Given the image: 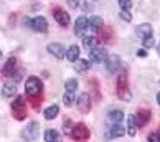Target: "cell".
Wrapping results in <instances>:
<instances>
[{
    "mask_svg": "<svg viewBox=\"0 0 160 142\" xmlns=\"http://www.w3.org/2000/svg\"><path fill=\"white\" fill-rule=\"evenodd\" d=\"M0 60H2V51H0Z\"/></svg>",
    "mask_w": 160,
    "mask_h": 142,
    "instance_id": "37",
    "label": "cell"
},
{
    "mask_svg": "<svg viewBox=\"0 0 160 142\" xmlns=\"http://www.w3.org/2000/svg\"><path fill=\"white\" fill-rule=\"evenodd\" d=\"M153 45H155V40H153V37H147V38H144V40H142V46H144L145 50L152 48Z\"/></svg>",
    "mask_w": 160,
    "mask_h": 142,
    "instance_id": "28",
    "label": "cell"
},
{
    "mask_svg": "<svg viewBox=\"0 0 160 142\" xmlns=\"http://www.w3.org/2000/svg\"><path fill=\"white\" fill-rule=\"evenodd\" d=\"M46 50H48L50 55H53L55 58H58V60H63V58H64V53H66V50H64L63 45H60V43H50Z\"/></svg>",
    "mask_w": 160,
    "mask_h": 142,
    "instance_id": "12",
    "label": "cell"
},
{
    "mask_svg": "<svg viewBox=\"0 0 160 142\" xmlns=\"http://www.w3.org/2000/svg\"><path fill=\"white\" fill-rule=\"evenodd\" d=\"M89 66H91V61H88V60H76L74 61V68H76V71H88L89 69Z\"/></svg>",
    "mask_w": 160,
    "mask_h": 142,
    "instance_id": "23",
    "label": "cell"
},
{
    "mask_svg": "<svg viewBox=\"0 0 160 142\" xmlns=\"http://www.w3.org/2000/svg\"><path fill=\"white\" fill-rule=\"evenodd\" d=\"M121 18L124 22H130V20H132V17H130V13L127 10H121Z\"/></svg>",
    "mask_w": 160,
    "mask_h": 142,
    "instance_id": "31",
    "label": "cell"
},
{
    "mask_svg": "<svg viewBox=\"0 0 160 142\" xmlns=\"http://www.w3.org/2000/svg\"><path fill=\"white\" fill-rule=\"evenodd\" d=\"M45 119H55V117L60 114V106L58 104H53V106H48V108L45 109Z\"/></svg>",
    "mask_w": 160,
    "mask_h": 142,
    "instance_id": "20",
    "label": "cell"
},
{
    "mask_svg": "<svg viewBox=\"0 0 160 142\" xmlns=\"http://www.w3.org/2000/svg\"><path fill=\"white\" fill-rule=\"evenodd\" d=\"M88 23H89V28L92 32H99L101 28H102V17L99 15H92L88 18Z\"/></svg>",
    "mask_w": 160,
    "mask_h": 142,
    "instance_id": "16",
    "label": "cell"
},
{
    "mask_svg": "<svg viewBox=\"0 0 160 142\" xmlns=\"http://www.w3.org/2000/svg\"><path fill=\"white\" fill-rule=\"evenodd\" d=\"M64 60H68L71 63H74L76 60H79V46L78 45H71L64 53Z\"/></svg>",
    "mask_w": 160,
    "mask_h": 142,
    "instance_id": "14",
    "label": "cell"
},
{
    "mask_svg": "<svg viewBox=\"0 0 160 142\" xmlns=\"http://www.w3.org/2000/svg\"><path fill=\"white\" fill-rule=\"evenodd\" d=\"M25 91L30 98L38 96V94L43 93V83H41V79L37 78V76H30L25 83Z\"/></svg>",
    "mask_w": 160,
    "mask_h": 142,
    "instance_id": "1",
    "label": "cell"
},
{
    "mask_svg": "<svg viewBox=\"0 0 160 142\" xmlns=\"http://www.w3.org/2000/svg\"><path fill=\"white\" fill-rule=\"evenodd\" d=\"M15 93H17V84H15V83H5V84L2 86V94L5 98L13 96Z\"/></svg>",
    "mask_w": 160,
    "mask_h": 142,
    "instance_id": "21",
    "label": "cell"
},
{
    "mask_svg": "<svg viewBox=\"0 0 160 142\" xmlns=\"http://www.w3.org/2000/svg\"><path fill=\"white\" fill-rule=\"evenodd\" d=\"M149 142H160V135H158V132H152V134L149 135Z\"/></svg>",
    "mask_w": 160,
    "mask_h": 142,
    "instance_id": "32",
    "label": "cell"
},
{
    "mask_svg": "<svg viewBox=\"0 0 160 142\" xmlns=\"http://www.w3.org/2000/svg\"><path fill=\"white\" fill-rule=\"evenodd\" d=\"M25 25H28L32 30L38 32V33H45L48 30V22L45 17H33L30 20H25Z\"/></svg>",
    "mask_w": 160,
    "mask_h": 142,
    "instance_id": "3",
    "label": "cell"
},
{
    "mask_svg": "<svg viewBox=\"0 0 160 142\" xmlns=\"http://www.w3.org/2000/svg\"><path fill=\"white\" fill-rule=\"evenodd\" d=\"M12 109H13L15 119L23 121L27 117V99L23 98V96H17L13 104H12Z\"/></svg>",
    "mask_w": 160,
    "mask_h": 142,
    "instance_id": "2",
    "label": "cell"
},
{
    "mask_svg": "<svg viewBox=\"0 0 160 142\" xmlns=\"http://www.w3.org/2000/svg\"><path fill=\"white\" fill-rule=\"evenodd\" d=\"M63 131H64V134H71V121L69 119H64V126H63Z\"/></svg>",
    "mask_w": 160,
    "mask_h": 142,
    "instance_id": "30",
    "label": "cell"
},
{
    "mask_svg": "<svg viewBox=\"0 0 160 142\" xmlns=\"http://www.w3.org/2000/svg\"><path fill=\"white\" fill-rule=\"evenodd\" d=\"M124 127L122 124H112V126L106 131V139H117V137H122L124 135Z\"/></svg>",
    "mask_w": 160,
    "mask_h": 142,
    "instance_id": "11",
    "label": "cell"
},
{
    "mask_svg": "<svg viewBox=\"0 0 160 142\" xmlns=\"http://www.w3.org/2000/svg\"><path fill=\"white\" fill-rule=\"evenodd\" d=\"M15 66H17V60L15 58H10V60L5 63V66L2 69L3 76H13V71H15Z\"/></svg>",
    "mask_w": 160,
    "mask_h": 142,
    "instance_id": "18",
    "label": "cell"
},
{
    "mask_svg": "<svg viewBox=\"0 0 160 142\" xmlns=\"http://www.w3.org/2000/svg\"><path fill=\"white\" fill-rule=\"evenodd\" d=\"M157 53H158V56H160V43L157 45Z\"/></svg>",
    "mask_w": 160,
    "mask_h": 142,
    "instance_id": "35",
    "label": "cell"
},
{
    "mask_svg": "<svg viewBox=\"0 0 160 142\" xmlns=\"http://www.w3.org/2000/svg\"><path fill=\"white\" fill-rule=\"evenodd\" d=\"M76 99H78V108H79V111L82 112V114H88V112H89V109H91V96H89L88 93H82L81 96H78Z\"/></svg>",
    "mask_w": 160,
    "mask_h": 142,
    "instance_id": "8",
    "label": "cell"
},
{
    "mask_svg": "<svg viewBox=\"0 0 160 142\" xmlns=\"http://www.w3.org/2000/svg\"><path fill=\"white\" fill-rule=\"evenodd\" d=\"M82 43H84V46L86 48H96V46L99 45V40L96 38V37H84L82 38Z\"/></svg>",
    "mask_w": 160,
    "mask_h": 142,
    "instance_id": "24",
    "label": "cell"
},
{
    "mask_svg": "<svg viewBox=\"0 0 160 142\" xmlns=\"http://www.w3.org/2000/svg\"><path fill=\"white\" fill-rule=\"evenodd\" d=\"M157 103H158V104H160V93H158V94H157Z\"/></svg>",
    "mask_w": 160,
    "mask_h": 142,
    "instance_id": "36",
    "label": "cell"
},
{
    "mask_svg": "<svg viewBox=\"0 0 160 142\" xmlns=\"http://www.w3.org/2000/svg\"><path fill=\"white\" fill-rule=\"evenodd\" d=\"M117 89H127V73H124L119 76V81H117Z\"/></svg>",
    "mask_w": 160,
    "mask_h": 142,
    "instance_id": "26",
    "label": "cell"
},
{
    "mask_svg": "<svg viewBox=\"0 0 160 142\" xmlns=\"http://www.w3.org/2000/svg\"><path fill=\"white\" fill-rule=\"evenodd\" d=\"M88 28H89V23H88V17H84V15H81L78 20H76V23H74V35L76 37H82L84 38L86 37V32H88Z\"/></svg>",
    "mask_w": 160,
    "mask_h": 142,
    "instance_id": "7",
    "label": "cell"
},
{
    "mask_svg": "<svg viewBox=\"0 0 160 142\" xmlns=\"http://www.w3.org/2000/svg\"><path fill=\"white\" fill-rule=\"evenodd\" d=\"M64 88H66V91H69V93H74L76 89H78V81H76L74 78L66 79V83H64Z\"/></svg>",
    "mask_w": 160,
    "mask_h": 142,
    "instance_id": "25",
    "label": "cell"
},
{
    "mask_svg": "<svg viewBox=\"0 0 160 142\" xmlns=\"http://www.w3.org/2000/svg\"><path fill=\"white\" fill-rule=\"evenodd\" d=\"M137 121H135V116L130 114L127 116V134L130 137H135V134H137Z\"/></svg>",
    "mask_w": 160,
    "mask_h": 142,
    "instance_id": "15",
    "label": "cell"
},
{
    "mask_svg": "<svg viewBox=\"0 0 160 142\" xmlns=\"http://www.w3.org/2000/svg\"><path fill=\"white\" fill-rule=\"evenodd\" d=\"M53 15H55V20L58 22V25H61V27H68L69 25L71 17H69L68 12H64L61 8H56V10H53Z\"/></svg>",
    "mask_w": 160,
    "mask_h": 142,
    "instance_id": "9",
    "label": "cell"
},
{
    "mask_svg": "<svg viewBox=\"0 0 160 142\" xmlns=\"http://www.w3.org/2000/svg\"><path fill=\"white\" fill-rule=\"evenodd\" d=\"M108 60V51L104 48H101V46H96V48H92L91 53H89V61L94 63V64H99V63H104Z\"/></svg>",
    "mask_w": 160,
    "mask_h": 142,
    "instance_id": "6",
    "label": "cell"
},
{
    "mask_svg": "<svg viewBox=\"0 0 160 142\" xmlns=\"http://www.w3.org/2000/svg\"><path fill=\"white\" fill-rule=\"evenodd\" d=\"M137 55H139V56H145V55H147V51H145V50H139Z\"/></svg>",
    "mask_w": 160,
    "mask_h": 142,
    "instance_id": "34",
    "label": "cell"
},
{
    "mask_svg": "<svg viewBox=\"0 0 160 142\" xmlns=\"http://www.w3.org/2000/svg\"><path fill=\"white\" fill-rule=\"evenodd\" d=\"M158 84H160V83H158Z\"/></svg>",
    "mask_w": 160,
    "mask_h": 142,
    "instance_id": "38",
    "label": "cell"
},
{
    "mask_svg": "<svg viewBox=\"0 0 160 142\" xmlns=\"http://www.w3.org/2000/svg\"><path fill=\"white\" fill-rule=\"evenodd\" d=\"M137 35L144 40V38H147V37H152V25L150 23H142V25H139L137 27Z\"/></svg>",
    "mask_w": 160,
    "mask_h": 142,
    "instance_id": "17",
    "label": "cell"
},
{
    "mask_svg": "<svg viewBox=\"0 0 160 142\" xmlns=\"http://www.w3.org/2000/svg\"><path fill=\"white\" fill-rule=\"evenodd\" d=\"M106 69H108V73H116V71L121 69V58L112 55V56H108V60H106Z\"/></svg>",
    "mask_w": 160,
    "mask_h": 142,
    "instance_id": "10",
    "label": "cell"
},
{
    "mask_svg": "<svg viewBox=\"0 0 160 142\" xmlns=\"http://www.w3.org/2000/svg\"><path fill=\"white\" fill-rule=\"evenodd\" d=\"M38 134H40V124L33 121L22 131V137H23V140H27V142H33V140H37Z\"/></svg>",
    "mask_w": 160,
    "mask_h": 142,
    "instance_id": "4",
    "label": "cell"
},
{
    "mask_svg": "<svg viewBox=\"0 0 160 142\" xmlns=\"http://www.w3.org/2000/svg\"><path fill=\"white\" fill-rule=\"evenodd\" d=\"M109 119L112 121V124H121L122 119H124V112L119 111V109H112L109 112Z\"/></svg>",
    "mask_w": 160,
    "mask_h": 142,
    "instance_id": "22",
    "label": "cell"
},
{
    "mask_svg": "<svg viewBox=\"0 0 160 142\" xmlns=\"http://www.w3.org/2000/svg\"><path fill=\"white\" fill-rule=\"evenodd\" d=\"M135 121H137V126L139 127L149 124V121H150V111L149 109H140L137 114H135Z\"/></svg>",
    "mask_w": 160,
    "mask_h": 142,
    "instance_id": "13",
    "label": "cell"
},
{
    "mask_svg": "<svg viewBox=\"0 0 160 142\" xmlns=\"http://www.w3.org/2000/svg\"><path fill=\"white\" fill-rule=\"evenodd\" d=\"M66 2H68V5L71 8H78L79 7V0H66Z\"/></svg>",
    "mask_w": 160,
    "mask_h": 142,
    "instance_id": "33",
    "label": "cell"
},
{
    "mask_svg": "<svg viewBox=\"0 0 160 142\" xmlns=\"http://www.w3.org/2000/svg\"><path fill=\"white\" fill-rule=\"evenodd\" d=\"M71 137H73L74 140H86L88 137H89V129H88L86 124H76V126L73 127V131H71Z\"/></svg>",
    "mask_w": 160,
    "mask_h": 142,
    "instance_id": "5",
    "label": "cell"
},
{
    "mask_svg": "<svg viewBox=\"0 0 160 142\" xmlns=\"http://www.w3.org/2000/svg\"><path fill=\"white\" fill-rule=\"evenodd\" d=\"M119 5H121V10H130L132 8V0H119Z\"/></svg>",
    "mask_w": 160,
    "mask_h": 142,
    "instance_id": "29",
    "label": "cell"
},
{
    "mask_svg": "<svg viewBox=\"0 0 160 142\" xmlns=\"http://www.w3.org/2000/svg\"><path fill=\"white\" fill-rule=\"evenodd\" d=\"M45 142H61V137H60V132L56 129H48L45 132Z\"/></svg>",
    "mask_w": 160,
    "mask_h": 142,
    "instance_id": "19",
    "label": "cell"
},
{
    "mask_svg": "<svg viewBox=\"0 0 160 142\" xmlns=\"http://www.w3.org/2000/svg\"><path fill=\"white\" fill-rule=\"evenodd\" d=\"M74 99H76L74 93L66 91V93H64V96H63V103H64V106H71V104L74 103Z\"/></svg>",
    "mask_w": 160,
    "mask_h": 142,
    "instance_id": "27",
    "label": "cell"
}]
</instances>
